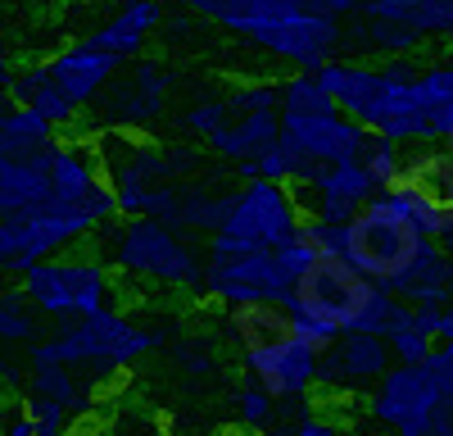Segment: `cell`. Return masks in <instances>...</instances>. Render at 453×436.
<instances>
[{
	"instance_id": "1",
	"label": "cell",
	"mask_w": 453,
	"mask_h": 436,
	"mask_svg": "<svg viewBox=\"0 0 453 436\" xmlns=\"http://www.w3.org/2000/svg\"><path fill=\"white\" fill-rule=\"evenodd\" d=\"M313 264V250L304 241H290L281 250L245 245L232 237H209L204 245V296L222 309L236 305H290L295 282Z\"/></svg>"
},
{
	"instance_id": "2",
	"label": "cell",
	"mask_w": 453,
	"mask_h": 436,
	"mask_svg": "<svg viewBox=\"0 0 453 436\" xmlns=\"http://www.w3.org/2000/svg\"><path fill=\"white\" fill-rule=\"evenodd\" d=\"M395 305H399L395 291L376 286L349 260H313L290 291V314L331 327L335 337H349V332L386 337Z\"/></svg>"
},
{
	"instance_id": "3",
	"label": "cell",
	"mask_w": 453,
	"mask_h": 436,
	"mask_svg": "<svg viewBox=\"0 0 453 436\" xmlns=\"http://www.w3.org/2000/svg\"><path fill=\"white\" fill-rule=\"evenodd\" d=\"M100 250L104 264L123 277L204 296V254L159 218H119V223L100 228Z\"/></svg>"
},
{
	"instance_id": "4",
	"label": "cell",
	"mask_w": 453,
	"mask_h": 436,
	"mask_svg": "<svg viewBox=\"0 0 453 436\" xmlns=\"http://www.w3.org/2000/svg\"><path fill=\"white\" fill-rule=\"evenodd\" d=\"M168 337H173V327H145L123 309H104V314L55 327L46 337V346L68 369H78L91 386H104L113 378H123L150 350H159Z\"/></svg>"
},
{
	"instance_id": "5",
	"label": "cell",
	"mask_w": 453,
	"mask_h": 436,
	"mask_svg": "<svg viewBox=\"0 0 453 436\" xmlns=\"http://www.w3.org/2000/svg\"><path fill=\"white\" fill-rule=\"evenodd\" d=\"M23 296L46 323H78L91 314L113 309L119 296V273L104 264V254H55L19 277Z\"/></svg>"
},
{
	"instance_id": "6",
	"label": "cell",
	"mask_w": 453,
	"mask_h": 436,
	"mask_svg": "<svg viewBox=\"0 0 453 436\" xmlns=\"http://www.w3.org/2000/svg\"><path fill=\"white\" fill-rule=\"evenodd\" d=\"M426 237L408 223V218L390 205V196H376L354 223H349V250L345 260L367 273L376 286L395 291L412 269H418V260L426 254Z\"/></svg>"
},
{
	"instance_id": "7",
	"label": "cell",
	"mask_w": 453,
	"mask_h": 436,
	"mask_svg": "<svg viewBox=\"0 0 453 436\" xmlns=\"http://www.w3.org/2000/svg\"><path fill=\"white\" fill-rule=\"evenodd\" d=\"M100 232V223L91 214L78 209H64V205H42V209H27V214H5L0 218V269L10 277L32 273L36 264L55 260L68 245H78L82 237Z\"/></svg>"
},
{
	"instance_id": "8",
	"label": "cell",
	"mask_w": 453,
	"mask_h": 436,
	"mask_svg": "<svg viewBox=\"0 0 453 436\" xmlns=\"http://www.w3.org/2000/svg\"><path fill=\"white\" fill-rule=\"evenodd\" d=\"M177 78L164 59H136L127 64L113 87L100 96L96 119L104 132H150L164 114H168V96H173Z\"/></svg>"
},
{
	"instance_id": "9",
	"label": "cell",
	"mask_w": 453,
	"mask_h": 436,
	"mask_svg": "<svg viewBox=\"0 0 453 436\" xmlns=\"http://www.w3.org/2000/svg\"><path fill=\"white\" fill-rule=\"evenodd\" d=\"M449 400V386L435 378L431 363H395V373L363 400V414L399 436H422L440 405Z\"/></svg>"
},
{
	"instance_id": "10",
	"label": "cell",
	"mask_w": 453,
	"mask_h": 436,
	"mask_svg": "<svg viewBox=\"0 0 453 436\" xmlns=\"http://www.w3.org/2000/svg\"><path fill=\"white\" fill-rule=\"evenodd\" d=\"M299 228H304V209H299L295 191L286 187V182L254 177V182H241L236 209H232V218H226V228L218 237L281 250V245L299 241Z\"/></svg>"
},
{
	"instance_id": "11",
	"label": "cell",
	"mask_w": 453,
	"mask_h": 436,
	"mask_svg": "<svg viewBox=\"0 0 453 436\" xmlns=\"http://www.w3.org/2000/svg\"><path fill=\"white\" fill-rule=\"evenodd\" d=\"M290 191L304 218H326V223H354L381 196V187L367 177L363 164H304L290 182Z\"/></svg>"
},
{
	"instance_id": "12",
	"label": "cell",
	"mask_w": 453,
	"mask_h": 436,
	"mask_svg": "<svg viewBox=\"0 0 453 436\" xmlns=\"http://www.w3.org/2000/svg\"><path fill=\"white\" fill-rule=\"evenodd\" d=\"M367 128L345 119L340 109L318 114H281V145L299 164H358Z\"/></svg>"
},
{
	"instance_id": "13",
	"label": "cell",
	"mask_w": 453,
	"mask_h": 436,
	"mask_svg": "<svg viewBox=\"0 0 453 436\" xmlns=\"http://www.w3.org/2000/svg\"><path fill=\"white\" fill-rule=\"evenodd\" d=\"M245 363V378H254L263 391H268L277 405H304L309 391L322 386V354L299 341V337H286L268 350H254V354H241Z\"/></svg>"
},
{
	"instance_id": "14",
	"label": "cell",
	"mask_w": 453,
	"mask_h": 436,
	"mask_svg": "<svg viewBox=\"0 0 453 436\" xmlns=\"http://www.w3.org/2000/svg\"><path fill=\"white\" fill-rule=\"evenodd\" d=\"M390 373H395V350L386 337H372V332H349L322 354V391L349 395L358 405Z\"/></svg>"
},
{
	"instance_id": "15",
	"label": "cell",
	"mask_w": 453,
	"mask_h": 436,
	"mask_svg": "<svg viewBox=\"0 0 453 436\" xmlns=\"http://www.w3.org/2000/svg\"><path fill=\"white\" fill-rule=\"evenodd\" d=\"M46 68H50V78H55V87L78 105V109H91V105H100V96L113 87V78L127 68L119 55H109V51H100V46H91V42H68V46H59L55 55H46Z\"/></svg>"
},
{
	"instance_id": "16",
	"label": "cell",
	"mask_w": 453,
	"mask_h": 436,
	"mask_svg": "<svg viewBox=\"0 0 453 436\" xmlns=\"http://www.w3.org/2000/svg\"><path fill=\"white\" fill-rule=\"evenodd\" d=\"M322 87L335 96L340 105V114L354 119L358 128L376 132V123H381V109H386V68L381 64H372V59H331L322 73Z\"/></svg>"
},
{
	"instance_id": "17",
	"label": "cell",
	"mask_w": 453,
	"mask_h": 436,
	"mask_svg": "<svg viewBox=\"0 0 453 436\" xmlns=\"http://www.w3.org/2000/svg\"><path fill=\"white\" fill-rule=\"evenodd\" d=\"M91 391L96 386L78 369H68L64 359H55L46 341H36L32 350H23V395L55 400V405H64L73 418H87L91 405H96Z\"/></svg>"
},
{
	"instance_id": "18",
	"label": "cell",
	"mask_w": 453,
	"mask_h": 436,
	"mask_svg": "<svg viewBox=\"0 0 453 436\" xmlns=\"http://www.w3.org/2000/svg\"><path fill=\"white\" fill-rule=\"evenodd\" d=\"M159 23H168L164 0H119L113 14L100 27H91L82 42L119 55L123 64H136V59H145V46H150V36L159 32Z\"/></svg>"
},
{
	"instance_id": "19",
	"label": "cell",
	"mask_w": 453,
	"mask_h": 436,
	"mask_svg": "<svg viewBox=\"0 0 453 436\" xmlns=\"http://www.w3.org/2000/svg\"><path fill=\"white\" fill-rule=\"evenodd\" d=\"M222 337L232 341L241 354L268 350V346L295 337V314H290V305H236V309H222Z\"/></svg>"
},
{
	"instance_id": "20",
	"label": "cell",
	"mask_w": 453,
	"mask_h": 436,
	"mask_svg": "<svg viewBox=\"0 0 453 436\" xmlns=\"http://www.w3.org/2000/svg\"><path fill=\"white\" fill-rule=\"evenodd\" d=\"M50 196H55L50 145L42 155H27V160H0V218L42 209V205H50Z\"/></svg>"
},
{
	"instance_id": "21",
	"label": "cell",
	"mask_w": 453,
	"mask_h": 436,
	"mask_svg": "<svg viewBox=\"0 0 453 436\" xmlns=\"http://www.w3.org/2000/svg\"><path fill=\"white\" fill-rule=\"evenodd\" d=\"M309 10L299 0H222V14H218V27L232 32V36H245V42L263 46L268 36H277L281 27H290L295 19H304Z\"/></svg>"
},
{
	"instance_id": "22",
	"label": "cell",
	"mask_w": 453,
	"mask_h": 436,
	"mask_svg": "<svg viewBox=\"0 0 453 436\" xmlns=\"http://www.w3.org/2000/svg\"><path fill=\"white\" fill-rule=\"evenodd\" d=\"M281 145V114H245V119H232L213 141L209 151L218 160H232L236 168L241 164H258L268 160Z\"/></svg>"
},
{
	"instance_id": "23",
	"label": "cell",
	"mask_w": 453,
	"mask_h": 436,
	"mask_svg": "<svg viewBox=\"0 0 453 436\" xmlns=\"http://www.w3.org/2000/svg\"><path fill=\"white\" fill-rule=\"evenodd\" d=\"M395 296L412 309H453V254L431 241L426 254L418 260V269H412L399 286H395Z\"/></svg>"
},
{
	"instance_id": "24",
	"label": "cell",
	"mask_w": 453,
	"mask_h": 436,
	"mask_svg": "<svg viewBox=\"0 0 453 436\" xmlns=\"http://www.w3.org/2000/svg\"><path fill=\"white\" fill-rule=\"evenodd\" d=\"M363 19H386L422 42H453V0H363Z\"/></svg>"
},
{
	"instance_id": "25",
	"label": "cell",
	"mask_w": 453,
	"mask_h": 436,
	"mask_svg": "<svg viewBox=\"0 0 453 436\" xmlns=\"http://www.w3.org/2000/svg\"><path fill=\"white\" fill-rule=\"evenodd\" d=\"M59 141V128L36 114L27 105H10L0 114V160H27V155H42L46 145Z\"/></svg>"
},
{
	"instance_id": "26",
	"label": "cell",
	"mask_w": 453,
	"mask_h": 436,
	"mask_svg": "<svg viewBox=\"0 0 453 436\" xmlns=\"http://www.w3.org/2000/svg\"><path fill=\"white\" fill-rule=\"evenodd\" d=\"M403 187H418L422 196H431L440 209L453 214V151L449 145H422V151L408 155V168H403Z\"/></svg>"
},
{
	"instance_id": "27",
	"label": "cell",
	"mask_w": 453,
	"mask_h": 436,
	"mask_svg": "<svg viewBox=\"0 0 453 436\" xmlns=\"http://www.w3.org/2000/svg\"><path fill=\"white\" fill-rule=\"evenodd\" d=\"M42 327H46V318L32 309V300L23 296V286H10L5 296H0V341L5 346L32 350L36 341H46Z\"/></svg>"
},
{
	"instance_id": "28",
	"label": "cell",
	"mask_w": 453,
	"mask_h": 436,
	"mask_svg": "<svg viewBox=\"0 0 453 436\" xmlns=\"http://www.w3.org/2000/svg\"><path fill=\"white\" fill-rule=\"evenodd\" d=\"M358 164L367 168V177H372L376 187H381V196H386V191H395V187H399V177H403V168H408V151H403L399 141L381 136V132H367Z\"/></svg>"
},
{
	"instance_id": "29",
	"label": "cell",
	"mask_w": 453,
	"mask_h": 436,
	"mask_svg": "<svg viewBox=\"0 0 453 436\" xmlns=\"http://www.w3.org/2000/svg\"><path fill=\"white\" fill-rule=\"evenodd\" d=\"M386 196H390V205H395V209H399V214H403L426 241H440V237L449 232V218H453V214L440 209V205H435L431 196H422L418 187H403V182H399V187L386 191Z\"/></svg>"
},
{
	"instance_id": "30",
	"label": "cell",
	"mask_w": 453,
	"mask_h": 436,
	"mask_svg": "<svg viewBox=\"0 0 453 436\" xmlns=\"http://www.w3.org/2000/svg\"><path fill=\"white\" fill-rule=\"evenodd\" d=\"M232 405H236V423L245 427V432H263V427H277V414H281V405L263 391L254 378H245L241 386H236V395H232Z\"/></svg>"
},
{
	"instance_id": "31",
	"label": "cell",
	"mask_w": 453,
	"mask_h": 436,
	"mask_svg": "<svg viewBox=\"0 0 453 436\" xmlns=\"http://www.w3.org/2000/svg\"><path fill=\"white\" fill-rule=\"evenodd\" d=\"M232 119L245 114H281V82H232L226 87Z\"/></svg>"
},
{
	"instance_id": "32",
	"label": "cell",
	"mask_w": 453,
	"mask_h": 436,
	"mask_svg": "<svg viewBox=\"0 0 453 436\" xmlns=\"http://www.w3.org/2000/svg\"><path fill=\"white\" fill-rule=\"evenodd\" d=\"M186 132L200 136V145H209L226 123H232V105H226V96H196V105L181 114Z\"/></svg>"
},
{
	"instance_id": "33",
	"label": "cell",
	"mask_w": 453,
	"mask_h": 436,
	"mask_svg": "<svg viewBox=\"0 0 453 436\" xmlns=\"http://www.w3.org/2000/svg\"><path fill=\"white\" fill-rule=\"evenodd\" d=\"M299 241L313 250V260H345L349 250V223H326V218H304Z\"/></svg>"
},
{
	"instance_id": "34",
	"label": "cell",
	"mask_w": 453,
	"mask_h": 436,
	"mask_svg": "<svg viewBox=\"0 0 453 436\" xmlns=\"http://www.w3.org/2000/svg\"><path fill=\"white\" fill-rule=\"evenodd\" d=\"M19 414H27L42 436H68V427H73V414L64 405H55V400H42V395H23Z\"/></svg>"
},
{
	"instance_id": "35",
	"label": "cell",
	"mask_w": 453,
	"mask_h": 436,
	"mask_svg": "<svg viewBox=\"0 0 453 436\" xmlns=\"http://www.w3.org/2000/svg\"><path fill=\"white\" fill-rule=\"evenodd\" d=\"M390 350H395V363H426L440 350V341L431 332H422V323L412 318L408 327H399V332L390 337Z\"/></svg>"
},
{
	"instance_id": "36",
	"label": "cell",
	"mask_w": 453,
	"mask_h": 436,
	"mask_svg": "<svg viewBox=\"0 0 453 436\" xmlns=\"http://www.w3.org/2000/svg\"><path fill=\"white\" fill-rule=\"evenodd\" d=\"M349 427L340 423L335 414H326L322 405L313 409V414H304V418H295V423H277V427H268L263 436H345Z\"/></svg>"
},
{
	"instance_id": "37",
	"label": "cell",
	"mask_w": 453,
	"mask_h": 436,
	"mask_svg": "<svg viewBox=\"0 0 453 436\" xmlns=\"http://www.w3.org/2000/svg\"><path fill=\"white\" fill-rule=\"evenodd\" d=\"M422 436H453V395L440 405V414L431 418V427H426Z\"/></svg>"
},
{
	"instance_id": "38",
	"label": "cell",
	"mask_w": 453,
	"mask_h": 436,
	"mask_svg": "<svg viewBox=\"0 0 453 436\" xmlns=\"http://www.w3.org/2000/svg\"><path fill=\"white\" fill-rule=\"evenodd\" d=\"M440 245H444V250H449V254H453V218H449V232H444V237H440Z\"/></svg>"
},
{
	"instance_id": "39",
	"label": "cell",
	"mask_w": 453,
	"mask_h": 436,
	"mask_svg": "<svg viewBox=\"0 0 453 436\" xmlns=\"http://www.w3.org/2000/svg\"><path fill=\"white\" fill-rule=\"evenodd\" d=\"M381 436H399V432H381Z\"/></svg>"
}]
</instances>
